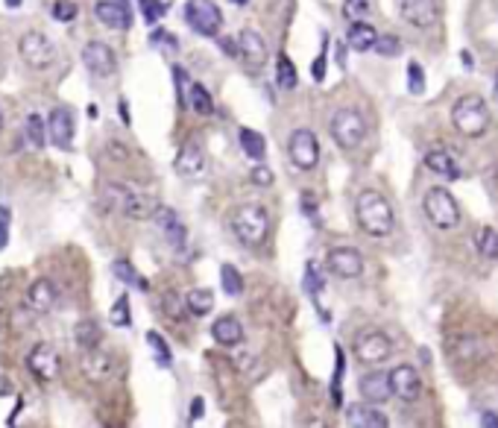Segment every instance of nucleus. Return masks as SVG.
<instances>
[{
	"mask_svg": "<svg viewBox=\"0 0 498 428\" xmlns=\"http://www.w3.org/2000/svg\"><path fill=\"white\" fill-rule=\"evenodd\" d=\"M372 50H378V56H387V59H393V56L402 53V38H398V35H378V42H375Z\"/></svg>",
	"mask_w": 498,
	"mask_h": 428,
	"instance_id": "nucleus-41",
	"label": "nucleus"
},
{
	"mask_svg": "<svg viewBox=\"0 0 498 428\" xmlns=\"http://www.w3.org/2000/svg\"><path fill=\"white\" fill-rule=\"evenodd\" d=\"M299 428H328V425H326L323 420H308V422H302Z\"/></svg>",
	"mask_w": 498,
	"mask_h": 428,
	"instance_id": "nucleus-53",
	"label": "nucleus"
},
{
	"mask_svg": "<svg viewBox=\"0 0 498 428\" xmlns=\"http://www.w3.org/2000/svg\"><path fill=\"white\" fill-rule=\"evenodd\" d=\"M185 308H188V314L194 317H206L211 314V308H214V290L208 287H194L185 294Z\"/></svg>",
	"mask_w": 498,
	"mask_h": 428,
	"instance_id": "nucleus-29",
	"label": "nucleus"
},
{
	"mask_svg": "<svg viewBox=\"0 0 498 428\" xmlns=\"http://www.w3.org/2000/svg\"><path fill=\"white\" fill-rule=\"evenodd\" d=\"M109 320H112L114 326H121V328H129V326H132V314H129V297H126V294H121V299H117V302L112 305V314H109Z\"/></svg>",
	"mask_w": 498,
	"mask_h": 428,
	"instance_id": "nucleus-39",
	"label": "nucleus"
},
{
	"mask_svg": "<svg viewBox=\"0 0 498 428\" xmlns=\"http://www.w3.org/2000/svg\"><path fill=\"white\" fill-rule=\"evenodd\" d=\"M425 167L431 173H437V177H443V179H457V177H461V167H457L454 155L449 150H431V153H425Z\"/></svg>",
	"mask_w": 498,
	"mask_h": 428,
	"instance_id": "nucleus-25",
	"label": "nucleus"
},
{
	"mask_svg": "<svg viewBox=\"0 0 498 428\" xmlns=\"http://www.w3.org/2000/svg\"><path fill=\"white\" fill-rule=\"evenodd\" d=\"M117 112H121V118H124V124L129 126V106H126V100H117Z\"/></svg>",
	"mask_w": 498,
	"mask_h": 428,
	"instance_id": "nucleus-52",
	"label": "nucleus"
},
{
	"mask_svg": "<svg viewBox=\"0 0 498 428\" xmlns=\"http://www.w3.org/2000/svg\"><path fill=\"white\" fill-rule=\"evenodd\" d=\"M147 343H150V349H153V355H155V364L158 367H170L173 364V352H170V346H167V340L158 335V332H147Z\"/></svg>",
	"mask_w": 498,
	"mask_h": 428,
	"instance_id": "nucleus-36",
	"label": "nucleus"
},
{
	"mask_svg": "<svg viewBox=\"0 0 498 428\" xmlns=\"http://www.w3.org/2000/svg\"><path fill=\"white\" fill-rule=\"evenodd\" d=\"M18 53H21V59L32 71H45L53 62V44L47 42L45 32H35V30L21 35V42H18Z\"/></svg>",
	"mask_w": 498,
	"mask_h": 428,
	"instance_id": "nucleus-9",
	"label": "nucleus"
},
{
	"mask_svg": "<svg viewBox=\"0 0 498 428\" xmlns=\"http://www.w3.org/2000/svg\"><path fill=\"white\" fill-rule=\"evenodd\" d=\"M203 170H206V150H203V144H199L196 138L185 141L182 150H179V155H176V173L182 179H196V177H203Z\"/></svg>",
	"mask_w": 498,
	"mask_h": 428,
	"instance_id": "nucleus-16",
	"label": "nucleus"
},
{
	"mask_svg": "<svg viewBox=\"0 0 498 428\" xmlns=\"http://www.w3.org/2000/svg\"><path fill=\"white\" fill-rule=\"evenodd\" d=\"M27 367L42 384H50L59 376V367H62V364H59V352L50 343H35L30 349V355H27Z\"/></svg>",
	"mask_w": 498,
	"mask_h": 428,
	"instance_id": "nucleus-12",
	"label": "nucleus"
},
{
	"mask_svg": "<svg viewBox=\"0 0 498 428\" xmlns=\"http://www.w3.org/2000/svg\"><path fill=\"white\" fill-rule=\"evenodd\" d=\"M79 369H83V376L91 381V384H100V381H109L114 376L117 369V361L112 352H106V349H88V352H83V361H79Z\"/></svg>",
	"mask_w": 498,
	"mask_h": 428,
	"instance_id": "nucleus-13",
	"label": "nucleus"
},
{
	"mask_svg": "<svg viewBox=\"0 0 498 428\" xmlns=\"http://www.w3.org/2000/svg\"><path fill=\"white\" fill-rule=\"evenodd\" d=\"M185 21L194 32L206 35V38L220 35V30H223V15H220V9H217L214 0H188L185 4Z\"/></svg>",
	"mask_w": 498,
	"mask_h": 428,
	"instance_id": "nucleus-7",
	"label": "nucleus"
},
{
	"mask_svg": "<svg viewBox=\"0 0 498 428\" xmlns=\"http://www.w3.org/2000/svg\"><path fill=\"white\" fill-rule=\"evenodd\" d=\"M232 4H237V6H244V4H247V0H232Z\"/></svg>",
	"mask_w": 498,
	"mask_h": 428,
	"instance_id": "nucleus-57",
	"label": "nucleus"
},
{
	"mask_svg": "<svg viewBox=\"0 0 498 428\" xmlns=\"http://www.w3.org/2000/svg\"><path fill=\"white\" fill-rule=\"evenodd\" d=\"M232 232L244 246H261L270 232V214L264 206L247 203L232 214Z\"/></svg>",
	"mask_w": 498,
	"mask_h": 428,
	"instance_id": "nucleus-3",
	"label": "nucleus"
},
{
	"mask_svg": "<svg viewBox=\"0 0 498 428\" xmlns=\"http://www.w3.org/2000/svg\"><path fill=\"white\" fill-rule=\"evenodd\" d=\"M94 15H97V21L109 30H126L132 24V9L126 0H97Z\"/></svg>",
	"mask_w": 498,
	"mask_h": 428,
	"instance_id": "nucleus-15",
	"label": "nucleus"
},
{
	"mask_svg": "<svg viewBox=\"0 0 498 428\" xmlns=\"http://www.w3.org/2000/svg\"><path fill=\"white\" fill-rule=\"evenodd\" d=\"M9 244V208H0V249Z\"/></svg>",
	"mask_w": 498,
	"mask_h": 428,
	"instance_id": "nucleus-47",
	"label": "nucleus"
},
{
	"mask_svg": "<svg viewBox=\"0 0 498 428\" xmlns=\"http://www.w3.org/2000/svg\"><path fill=\"white\" fill-rule=\"evenodd\" d=\"M357 391H361V399L369 402V405H381L393 396L390 391V379L387 373H381V369H375V373H367L361 379V384H357Z\"/></svg>",
	"mask_w": 498,
	"mask_h": 428,
	"instance_id": "nucleus-22",
	"label": "nucleus"
},
{
	"mask_svg": "<svg viewBox=\"0 0 498 428\" xmlns=\"http://www.w3.org/2000/svg\"><path fill=\"white\" fill-rule=\"evenodd\" d=\"M83 62L97 76H112L117 71V59H114V53L106 42H88L83 47Z\"/></svg>",
	"mask_w": 498,
	"mask_h": 428,
	"instance_id": "nucleus-17",
	"label": "nucleus"
},
{
	"mask_svg": "<svg viewBox=\"0 0 498 428\" xmlns=\"http://www.w3.org/2000/svg\"><path fill=\"white\" fill-rule=\"evenodd\" d=\"M237 53H241V59L249 65V68H261L267 62V42L261 32L255 30H241V35H237Z\"/></svg>",
	"mask_w": 498,
	"mask_h": 428,
	"instance_id": "nucleus-18",
	"label": "nucleus"
},
{
	"mask_svg": "<svg viewBox=\"0 0 498 428\" xmlns=\"http://www.w3.org/2000/svg\"><path fill=\"white\" fill-rule=\"evenodd\" d=\"M393 355V343L384 332H364L355 340V358L364 364H384Z\"/></svg>",
	"mask_w": 498,
	"mask_h": 428,
	"instance_id": "nucleus-11",
	"label": "nucleus"
},
{
	"mask_svg": "<svg viewBox=\"0 0 498 428\" xmlns=\"http://www.w3.org/2000/svg\"><path fill=\"white\" fill-rule=\"evenodd\" d=\"M220 285H223V290L229 297H237L244 290V276L237 273V267H232V264H223L220 267Z\"/></svg>",
	"mask_w": 498,
	"mask_h": 428,
	"instance_id": "nucleus-37",
	"label": "nucleus"
},
{
	"mask_svg": "<svg viewBox=\"0 0 498 428\" xmlns=\"http://www.w3.org/2000/svg\"><path fill=\"white\" fill-rule=\"evenodd\" d=\"M141 9H144V21L147 24H158V18L165 15L162 0H141Z\"/></svg>",
	"mask_w": 498,
	"mask_h": 428,
	"instance_id": "nucleus-45",
	"label": "nucleus"
},
{
	"mask_svg": "<svg viewBox=\"0 0 498 428\" xmlns=\"http://www.w3.org/2000/svg\"><path fill=\"white\" fill-rule=\"evenodd\" d=\"M0 129H4V112H0Z\"/></svg>",
	"mask_w": 498,
	"mask_h": 428,
	"instance_id": "nucleus-58",
	"label": "nucleus"
},
{
	"mask_svg": "<svg viewBox=\"0 0 498 428\" xmlns=\"http://www.w3.org/2000/svg\"><path fill=\"white\" fill-rule=\"evenodd\" d=\"M375 42H378V32H375V27L367 24V21H355V24L349 27V32H346V44H349L352 50H357V53L372 50Z\"/></svg>",
	"mask_w": 498,
	"mask_h": 428,
	"instance_id": "nucleus-26",
	"label": "nucleus"
},
{
	"mask_svg": "<svg viewBox=\"0 0 498 428\" xmlns=\"http://www.w3.org/2000/svg\"><path fill=\"white\" fill-rule=\"evenodd\" d=\"M451 124L454 129L466 135V138H481L490 126V109L484 103V97L466 94L451 106Z\"/></svg>",
	"mask_w": 498,
	"mask_h": 428,
	"instance_id": "nucleus-4",
	"label": "nucleus"
},
{
	"mask_svg": "<svg viewBox=\"0 0 498 428\" xmlns=\"http://www.w3.org/2000/svg\"><path fill=\"white\" fill-rule=\"evenodd\" d=\"M323 287H326V279L320 273V267H316L314 261H308V267H305V290L311 297H320Z\"/></svg>",
	"mask_w": 498,
	"mask_h": 428,
	"instance_id": "nucleus-40",
	"label": "nucleus"
},
{
	"mask_svg": "<svg viewBox=\"0 0 498 428\" xmlns=\"http://www.w3.org/2000/svg\"><path fill=\"white\" fill-rule=\"evenodd\" d=\"M114 276L121 279L124 285H135V287H141V290H147L150 287V282L144 279V276H138V270L126 261V258H121V261H114Z\"/></svg>",
	"mask_w": 498,
	"mask_h": 428,
	"instance_id": "nucleus-35",
	"label": "nucleus"
},
{
	"mask_svg": "<svg viewBox=\"0 0 498 428\" xmlns=\"http://www.w3.org/2000/svg\"><path fill=\"white\" fill-rule=\"evenodd\" d=\"M237 141H241L244 153L249 155L252 162H264V153H267V141H264V135L261 132H255V129H241L237 132Z\"/></svg>",
	"mask_w": 498,
	"mask_h": 428,
	"instance_id": "nucleus-30",
	"label": "nucleus"
},
{
	"mask_svg": "<svg viewBox=\"0 0 498 428\" xmlns=\"http://www.w3.org/2000/svg\"><path fill=\"white\" fill-rule=\"evenodd\" d=\"M249 179H252V185L270 188V185H273V170H270L267 165H255V167H252V173H249Z\"/></svg>",
	"mask_w": 498,
	"mask_h": 428,
	"instance_id": "nucleus-46",
	"label": "nucleus"
},
{
	"mask_svg": "<svg viewBox=\"0 0 498 428\" xmlns=\"http://www.w3.org/2000/svg\"><path fill=\"white\" fill-rule=\"evenodd\" d=\"M387 379H390L393 396H398L402 402H416V399H420V393H422V379H420V373H416L410 364L393 367Z\"/></svg>",
	"mask_w": 498,
	"mask_h": 428,
	"instance_id": "nucleus-14",
	"label": "nucleus"
},
{
	"mask_svg": "<svg viewBox=\"0 0 498 428\" xmlns=\"http://www.w3.org/2000/svg\"><path fill=\"white\" fill-rule=\"evenodd\" d=\"M153 218H155L158 229H162V235L167 238V244H170L176 252H182V249H185V223L179 220V214H176L173 208H167V206H158Z\"/></svg>",
	"mask_w": 498,
	"mask_h": 428,
	"instance_id": "nucleus-20",
	"label": "nucleus"
},
{
	"mask_svg": "<svg viewBox=\"0 0 498 428\" xmlns=\"http://www.w3.org/2000/svg\"><path fill=\"white\" fill-rule=\"evenodd\" d=\"M355 218L369 238H387L396 229V214L384 194L378 191H361L355 200Z\"/></svg>",
	"mask_w": 498,
	"mask_h": 428,
	"instance_id": "nucleus-1",
	"label": "nucleus"
},
{
	"mask_svg": "<svg viewBox=\"0 0 498 428\" xmlns=\"http://www.w3.org/2000/svg\"><path fill=\"white\" fill-rule=\"evenodd\" d=\"M45 129H47L50 144H56L59 150H68L73 144V118L68 109H53Z\"/></svg>",
	"mask_w": 498,
	"mask_h": 428,
	"instance_id": "nucleus-19",
	"label": "nucleus"
},
{
	"mask_svg": "<svg viewBox=\"0 0 498 428\" xmlns=\"http://www.w3.org/2000/svg\"><path fill=\"white\" fill-rule=\"evenodd\" d=\"M334 355H337V367H334V379H331V399H334L337 408H340V405H343L340 381H343V373H346V355H343V349H340V346L334 349Z\"/></svg>",
	"mask_w": 498,
	"mask_h": 428,
	"instance_id": "nucleus-38",
	"label": "nucleus"
},
{
	"mask_svg": "<svg viewBox=\"0 0 498 428\" xmlns=\"http://www.w3.org/2000/svg\"><path fill=\"white\" fill-rule=\"evenodd\" d=\"M56 299H59V290L50 279H35L27 290V305H30L32 314H47V311L56 305Z\"/></svg>",
	"mask_w": 498,
	"mask_h": 428,
	"instance_id": "nucleus-21",
	"label": "nucleus"
},
{
	"mask_svg": "<svg viewBox=\"0 0 498 428\" xmlns=\"http://www.w3.org/2000/svg\"><path fill=\"white\" fill-rule=\"evenodd\" d=\"M481 428H498V414L484 411V414H481Z\"/></svg>",
	"mask_w": 498,
	"mask_h": 428,
	"instance_id": "nucleus-51",
	"label": "nucleus"
},
{
	"mask_svg": "<svg viewBox=\"0 0 498 428\" xmlns=\"http://www.w3.org/2000/svg\"><path fill=\"white\" fill-rule=\"evenodd\" d=\"M206 414V402H203V396H194V402H191V420H199Z\"/></svg>",
	"mask_w": 498,
	"mask_h": 428,
	"instance_id": "nucleus-50",
	"label": "nucleus"
},
{
	"mask_svg": "<svg viewBox=\"0 0 498 428\" xmlns=\"http://www.w3.org/2000/svg\"><path fill=\"white\" fill-rule=\"evenodd\" d=\"M170 308V317L173 320H179V317H182V308H179V299L173 297V294H165V311Z\"/></svg>",
	"mask_w": 498,
	"mask_h": 428,
	"instance_id": "nucleus-48",
	"label": "nucleus"
},
{
	"mask_svg": "<svg viewBox=\"0 0 498 428\" xmlns=\"http://www.w3.org/2000/svg\"><path fill=\"white\" fill-rule=\"evenodd\" d=\"M343 12H346V18H352V24L361 21L369 12V0H343Z\"/></svg>",
	"mask_w": 498,
	"mask_h": 428,
	"instance_id": "nucleus-44",
	"label": "nucleus"
},
{
	"mask_svg": "<svg viewBox=\"0 0 498 428\" xmlns=\"http://www.w3.org/2000/svg\"><path fill=\"white\" fill-rule=\"evenodd\" d=\"M495 258H498V256H495Z\"/></svg>",
	"mask_w": 498,
	"mask_h": 428,
	"instance_id": "nucleus-59",
	"label": "nucleus"
},
{
	"mask_svg": "<svg viewBox=\"0 0 498 428\" xmlns=\"http://www.w3.org/2000/svg\"><path fill=\"white\" fill-rule=\"evenodd\" d=\"M346 417H349L352 428H390L387 417L381 411H375V408H367V405H352Z\"/></svg>",
	"mask_w": 498,
	"mask_h": 428,
	"instance_id": "nucleus-27",
	"label": "nucleus"
},
{
	"mask_svg": "<svg viewBox=\"0 0 498 428\" xmlns=\"http://www.w3.org/2000/svg\"><path fill=\"white\" fill-rule=\"evenodd\" d=\"M287 155L299 170H314L320 162V141L311 129H293L287 141Z\"/></svg>",
	"mask_w": 498,
	"mask_h": 428,
	"instance_id": "nucleus-8",
	"label": "nucleus"
},
{
	"mask_svg": "<svg viewBox=\"0 0 498 428\" xmlns=\"http://www.w3.org/2000/svg\"><path fill=\"white\" fill-rule=\"evenodd\" d=\"M422 208L437 229H454L461 223V206L446 188H431L422 200Z\"/></svg>",
	"mask_w": 498,
	"mask_h": 428,
	"instance_id": "nucleus-5",
	"label": "nucleus"
},
{
	"mask_svg": "<svg viewBox=\"0 0 498 428\" xmlns=\"http://www.w3.org/2000/svg\"><path fill=\"white\" fill-rule=\"evenodd\" d=\"M188 103H191V112L203 114V118H208V114L214 112L211 94L206 91V85H199V83H191V88H188Z\"/></svg>",
	"mask_w": 498,
	"mask_h": 428,
	"instance_id": "nucleus-32",
	"label": "nucleus"
},
{
	"mask_svg": "<svg viewBox=\"0 0 498 428\" xmlns=\"http://www.w3.org/2000/svg\"><path fill=\"white\" fill-rule=\"evenodd\" d=\"M275 83H278V88H285V91H293L296 83H299L296 65L290 62V56H285V53L275 56Z\"/></svg>",
	"mask_w": 498,
	"mask_h": 428,
	"instance_id": "nucleus-31",
	"label": "nucleus"
},
{
	"mask_svg": "<svg viewBox=\"0 0 498 428\" xmlns=\"http://www.w3.org/2000/svg\"><path fill=\"white\" fill-rule=\"evenodd\" d=\"M6 4H9L12 9H15V6H21V0H6Z\"/></svg>",
	"mask_w": 498,
	"mask_h": 428,
	"instance_id": "nucleus-55",
	"label": "nucleus"
},
{
	"mask_svg": "<svg viewBox=\"0 0 498 428\" xmlns=\"http://www.w3.org/2000/svg\"><path fill=\"white\" fill-rule=\"evenodd\" d=\"M12 393V387H9V381L6 379H0V396H9Z\"/></svg>",
	"mask_w": 498,
	"mask_h": 428,
	"instance_id": "nucleus-54",
	"label": "nucleus"
},
{
	"mask_svg": "<svg viewBox=\"0 0 498 428\" xmlns=\"http://www.w3.org/2000/svg\"><path fill=\"white\" fill-rule=\"evenodd\" d=\"M492 94H495V100H498V76H495V91Z\"/></svg>",
	"mask_w": 498,
	"mask_h": 428,
	"instance_id": "nucleus-56",
	"label": "nucleus"
},
{
	"mask_svg": "<svg viewBox=\"0 0 498 428\" xmlns=\"http://www.w3.org/2000/svg\"><path fill=\"white\" fill-rule=\"evenodd\" d=\"M211 338L220 343V346H237V343H244V323L232 317V314H223V317H217L214 326H211Z\"/></svg>",
	"mask_w": 498,
	"mask_h": 428,
	"instance_id": "nucleus-24",
	"label": "nucleus"
},
{
	"mask_svg": "<svg viewBox=\"0 0 498 428\" xmlns=\"http://www.w3.org/2000/svg\"><path fill=\"white\" fill-rule=\"evenodd\" d=\"M323 76H326V53H320V56L314 59V80L323 83Z\"/></svg>",
	"mask_w": 498,
	"mask_h": 428,
	"instance_id": "nucleus-49",
	"label": "nucleus"
},
{
	"mask_svg": "<svg viewBox=\"0 0 498 428\" xmlns=\"http://www.w3.org/2000/svg\"><path fill=\"white\" fill-rule=\"evenodd\" d=\"M402 18L413 27H431L437 21V4L434 0H398Z\"/></svg>",
	"mask_w": 498,
	"mask_h": 428,
	"instance_id": "nucleus-23",
	"label": "nucleus"
},
{
	"mask_svg": "<svg viewBox=\"0 0 498 428\" xmlns=\"http://www.w3.org/2000/svg\"><path fill=\"white\" fill-rule=\"evenodd\" d=\"M106 200H109V206H114L117 211L126 214V218H132V220H150L158 208L147 191L135 188L129 182H109L106 185Z\"/></svg>",
	"mask_w": 498,
	"mask_h": 428,
	"instance_id": "nucleus-2",
	"label": "nucleus"
},
{
	"mask_svg": "<svg viewBox=\"0 0 498 428\" xmlns=\"http://www.w3.org/2000/svg\"><path fill=\"white\" fill-rule=\"evenodd\" d=\"M24 141L30 144V150H42L45 141H47V129H45V121L38 118V114H30L24 121Z\"/></svg>",
	"mask_w": 498,
	"mask_h": 428,
	"instance_id": "nucleus-33",
	"label": "nucleus"
},
{
	"mask_svg": "<svg viewBox=\"0 0 498 428\" xmlns=\"http://www.w3.org/2000/svg\"><path fill=\"white\" fill-rule=\"evenodd\" d=\"M326 267L337 279H357L364 273V256L355 246H334L326 256Z\"/></svg>",
	"mask_w": 498,
	"mask_h": 428,
	"instance_id": "nucleus-10",
	"label": "nucleus"
},
{
	"mask_svg": "<svg viewBox=\"0 0 498 428\" xmlns=\"http://www.w3.org/2000/svg\"><path fill=\"white\" fill-rule=\"evenodd\" d=\"M331 135H334L337 147H343V150L361 147L364 135H367V124L361 118V112L357 109H337L334 118H331Z\"/></svg>",
	"mask_w": 498,
	"mask_h": 428,
	"instance_id": "nucleus-6",
	"label": "nucleus"
},
{
	"mask_svg": "<svg viewBox=\"0 0 498 428\" xmlns=\"http://www.w3.org/2000/svg\"><path fill=\"white\" fill-rule=\"evenodd\" d=\"M475 246L478 252H481L484 258H495L498 256V232L484 226V229H478V235H475Z\"/></svg>",
	"mask_w": 498,
	"mask_h": 428,
	"instance_id": "nucleus-34",
	"label": "nucleus"
},
{
	"mask_svg": "<svg viewBox=\"0 0 498 428\" xmlns=\"http://www.w3.org/2000/svg\"><path fill=\"white\" fill-rule=\"evenodd\" d=\"M408 88H410V94H422L425 91V71H422L420 62L408 65Z\"/></svg>",
	"mask_w": 498,
	"mask_h": 428,
	"instance_id": "nucleus-42",
	"label": "nucleus"
},
{
	"mask_svg": "<svg viewBox=\"0 0 498 428\" xmlns=\"http://www.w3.org/2000/svg\"><path fill=\"white\" fill-rule=\"evenodd\" d=\"M53 18L59 24L73 21V18H76V4H73V0H56V4H53Z\"/></svg>",
	"mask_w": 498,
	"mask_h": 428,
	"instance_id": "nucleus-43",
	"label": "nucleus"
},
{
	"mask_svg": "<svg viewBox=\"0 0 498 428\" xmlns=\"http://www.w3.org/2000/svg\"><path fill=\"white\" fill-rule=\"evenodd\" d=\"M100 338H103V328H100L97 320H79L73 326V340L76 346L83 349V352H88V349H97L100 346Z\"/></svg>",
	"mask_w": 498,
	"mask_h": 428,
	"instance_id": "nucleus-28",
	"label": "nucleus"
}]
</instances>
